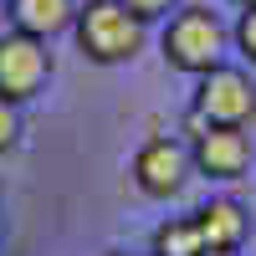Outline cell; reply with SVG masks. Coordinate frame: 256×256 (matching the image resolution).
Here are the masks:
<instances>
[{"instance_id":"2","label":"cell","mask_w":256,"mask_h":256,"mask_svg":"<svg viewBox=\"0 0 256 256\" xmlns=\"http://www.w3.org/2000/svg\"><path fill=\"white\" fill-rule=\"evenodd\" d=\"M159 52L174 72L190 77H205L210 67H220V52H226V26L216 20V10L205 6H184L169 16V26L159 36Z\"/></svg>"},{"instance_id":"13","label":"cell","mask_w":256,"mask_h":256,"mask_svg":"<svg viewBox=\"0 0 256 256\" xmlns=\"http://www.w3.org/2000/svg\"><path fill=\"white\" fill-rule=\"evenodd\" d=\"M6 20H10V6H6V0H0V31H6Z\"/></svg>"},{"instance_id":"1","label":"cell","mask_w":256,"mask_h":256,"mask_svg":"<svg viewBox=\"0 0 256 256\" xmlns=\"http://www.w3.org/2000/svg\"><path fill=\"white\" fill-rule=\"evenodd\" d=\"M77 52L98 62V67H118V62H134L144 52V20L123 6V0H88L77 6Z\"/></svg>"},{"instance_id":"4","label":"cell","mask_w":256,"mask_h":256,"mask_svg":"<svg viewBox=\"0 0 256 256\" xmlns=\"http://www.w3.org/2000/svg\"><path fill=\"white\" fill-rule=\"evenodd\" d=\"M52 82V52L41 36L26 31H0V98L31 102Z\"/></svg>"},{"instance_id":"11","label":"cell","mask_w":256,"mask_h":256,"mask_svg":"<svg viewBox=\"0 0 256 256\" xmlns=\"http://www.w3.org/2000/svg\"><path fill=\"white\" fill-rule=\"evenodd\" d=\"M236 46H241V56L256 67V6H246L241 20H236Z\"/></svg>"},{"instance_id":"14","label":"cell","mask_w":256,"mask_h":256,"mask_svg":"<svg viewBox=\"0 0 256 256\" xmlns=\"http://www.w3.org/2000/svg\"><path fill=\"white\" fill-rule=\"evenodd\" d=\"M200 256H236V251H200Z\"/></svg>"},{"instance_id":"7","label":"cell","mask_w":256,"mask_h":256,"mask_svg":"<svg viewBox=\"0 0 256 256\" xmlns=\"http://www.w3.org/2000/svg\"><path fill=\"white\" fill-rule=\"evenodd\" d=\"M195 226L205 236V251H241V241L251 236V216L236 200H205L195 210Z\"/></svg>"},{"instance_id":"3","label":"cell","mask_w":256,"mask_h":256,"mask_svg":"<svg viewBox=\"0 0 256 256\" xmlns=\"http://www.w3.org/2000/svg\"><path fill=\"white\" fill-rule=\"evenodd\" d=\"M205 128H246L256 118V82L241 72V67H210L195 88V102H190Z\"/></svg>"},{"instance_id":"6","label":"cell","mask_w":256,"mask_h":256,"mask_svg":"<svg viewBox=\"0 0 256 256\" xmlns=\"http://www.w3.org/2000/svg\"><path fill=\"white\" fill-rule=\"evenodd\" d=\"M190 159L205 180H241L251 169V134L246 128H200Z\"/></svg>"},{"instance_id":"5","label":"cell","mask_w":256,"mask_h":256,"mask_svg":"<svg viewBox=\"0 0 256 256\" xmlns=\"http://www.w3.org/2000/svg\"><path fill=\"white\" fill-rule=\"evenodd\" d=\"M134 184L144 190L148 200H169V195H180V184L190 180V169H195V159H190V148L180 138H148L138 154H134Z\"/></svg>"},{"instance_id":"15","label":"cell","mask_w":256,"mask_h":256,"mask_svg":"<svg viewBox=\"0 0 256 256\" xmlns=\"http://www.w3.org/2000/svg\"><path fill=\"white\" fill-rule=\"evenodd\" d=\"M236 6H241V10H246V6H256V0H236Z\"/></svg>"},{"instance_id":"10","label":"cell","mask_w":256,"mask_h":256,"mask_svg":"<svg viewBox=\"0 0 256 256\" xmlns=\"http://www.w3.org/2000/svg\"><path fill=\"white\" fill-rule=\"evenodd\" d=\"M20 102H10V98H0V154L6 148H16V138H20Z\"/></svg>"},{"instance_id":"9","label":"cell","mask_w":256,"mask_h":256,"mask_svg":"<svg viewBox=\"0 0 256 256\" xmlns=\"http://www.w3.org/2000/svg\"><path fill=\"white\" fill-rule=\"evenodd\" d=\"M200 251H205V236L195 216H169L154 230V256H200Z\"/></svg>"},{"instance_id":"12","label":"cell","mask_w":256,"mask_h":256,"mask_svg":"<svg viewBox=\"0 0 256 256\" xmlns=\"http://www.w3.org/2000/svg\"><path fill=\"white\" fill-rule=\"evenodd\" d=\"M123 6H128V10H134L144 26H148V20H159V16H169V10H174V0H123Z\"/></svg>"},{"instance_id":"8","label":"cell","mask_w":256,"mask_h":256,"mask_svg":"<svg viewBox=\"0 0 256 256\" xmlns=\"http://www.w3.org/2000/svg\"><path fill=\"white\" fill-rule=\"evenodd\" d=\"M6 6H10V31H26L41 41H52L77 20V0H6Z\"/></svg>"}]
</instances>
